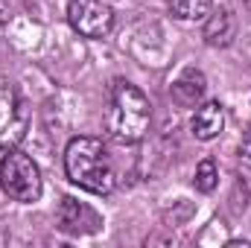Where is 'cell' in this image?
Instances as JSON below:
<instances>
[{
	"label": "cell",
	"instance_id": "cell-1",
	"mask_svg": "<svg viewBox=\"0 0 251 248\" xmlns=\"http://www.w3.org/2000/svg\"><path fill=\"white\" fill-rule=\"evenodd\" d=\"M64 173L76 187L108 196L117 187L114 161L100 137H73L64 149Z\"/></svg>",
	"mask_w": 251,
	"mask_h": 248
},
{
	"label": "cell",
	"instance_id": "cell-2",
	"mask_svg": "<svg viewBox=\"0 0 251 248\" xmlns=\"http://www.w3.org/2000/svg\"><path fill=\"white\" fill-rule=\"evenodd\" d=\"M105 125L108 134L120 143H137L146 137L152 125V105L149 97L131 85V82H114L108 91V108H105Z\"/></svg>",
	"mask_w": 251,
	"mask_h": 248
},
{
	"label": "cell",
	"instance_id": "cell-3",
	"mask_svg": "<svg viewBox=\"0 0 251 248\" xmlns=\"http://www.w3.org/2000/svg\"><path fill=\"white\" fill-rule=\"evenodd\" d=\"M41 170L38 164L24 155V152H9L3 155L0 161V190L12 198V201H21V204H29L41 196Z\"/></svg>",
	"mask_w": 251,
	"mask_h": 248
},
{
	"label": "cell",
	"instance_id": "cell-4",
	"mask_svg": "<svg viewBox=\"0 0 251 248\" xmlns=\"http://www.w3.org/2000/svg\"><path fill=\"white\" fill-rule=\"evenodd\" d=\"M29 128V111L21 97V91L0 79V149H12L15 143L24 140Z\"/></svg>",
	"mask_w": 251,
	"mask_h": 248
},
{
	"label": "cell",
	"instance_id": "cell-5",
	"mask_svg": "<svg viewBox=\"0 0 251 248\" xmlns=\"http://www.w3.org/2000/svg\"><path fill=\"white\" fill-rule=\"evenodd\" d=\"M67 21L85 38H105L114 26V9L108 0H67Z\"/></svg>",
	"mask_w": 251,
	"mask_h": 248
},
{
	"label": "cell",
	"instance_id": "cell-6",
	"mask_svg": "<svg viewBox=\"0 0 251 248\" xmlns=\"http://www.w3.org/2000/svg\"><path fill=\"white\" fill-rule=\"evenodd\" d=\"M59 228L73 234V237H82V234H97L102 228V219L94 207H88L85 201H76V198H62L59 204Z\"/></svg>",
	"mask_w": 251,
	"mask_h": 248
},
{
	"label": "cell",
	"instance_id": "cell-7",
	"mask_svg": "<svg viewBox=\"0 0 251 248\" xmlns=\"http://www.w3.org/2000/svg\"><path fill=\"white\" fill-rule=\"evenodd\" d=\"M234 32H237V21L228 9H210L207 12L201 35L210 47H228L234 41Z\"/></svg>",
	"mask_w": 251,
	"mask_h": 248
},
{
	"label": "cell",
	"instance_id": "cell-8",
	"mask_svg": "<svg viewBox=\"0 0 251 248\" xmlns=\"http://www.w3.org/2000/svg\"><path fill=\"white\" fill-rule=\"evenodd\" d=\"M193 134L199 137V140H213V137H219L222 134V128H225V108H222V102H204V105H199L196 108V114H193Z\"/></svg>",
	"mask_w": 251,
	"mask_h": 248
},
{
	"label": "cell",
	"instance_id": "cell-9",
	"mask_svg": "<svg viewBox=\"0 0 251 248\" xmlns=\"http://www.w3.org/2000/svg\"><path fill=\"white\" fill-rule=\"evenodd\" d=\"M204 88H207L204 73L196 70V67H187V70L173 82V99H176L181 108H196V105L201 102V97H204Z\"/></svg>",
	"mask_w": 251,
	"mask_h": 248
},
{
	"label": "cell",
	"instance_id": "cell-10",
	"mask_svg": "<svg viewBox=\"0 0 251 248\" xmlns=\"http://www.w3.org/2000/svg\"><path fill=\"white\" fill-rule=\"evenodd\" d=\"M213 0H170V12L178 21H204Z\"/></svg>",
	"mask_w": 251,
	"mask_h": 248
},
{
	"label": "cell",
	"instance_id": "cell-11",
	"mask_svg": "<svg viewBox=\"0 0 251 248\" xmlns=\"http://www.w3.org/2000/svg\"><path fill=\"white\" fill-rule=\"evenodd\" d=\"M193 184L199 193H213L216 184H219V170H216V164L207 158V161H201L199 167H196V175H193Z\"/></svg>",
	"mask_w": 251,
	"mask_h": 248
},
{
	"label": "cell",
	"instance_id": "cell-12",
	"mask_svg": "<svg viewBox=\"0 0 251 248\" xmlns=\"http://www.w3.org/2000/svg\"><path fill=\"white\" fill-rule=\"evenodd\" d=\"M240 155H243V161L251 167V123L246 128V137H243V149H240Z\"/></svg>",
	"mask_w": 251,
	"mask_h": 248
},
{
	"label": "cell",
	"instance_id": "cell-13",
	"mask_svg": "<svg viewBox=\"0 0 251 248\" xmlns=\"http://www.w3.org/2000/svg\"><path fill=\"white\" fill-rule=\"evenodd\" d=\"M9 18H12V6H9V0H0V29L9 24Z\"/></svg>",
	"mask_w": 251,
	"mask_h": 248
}]
</instances>
